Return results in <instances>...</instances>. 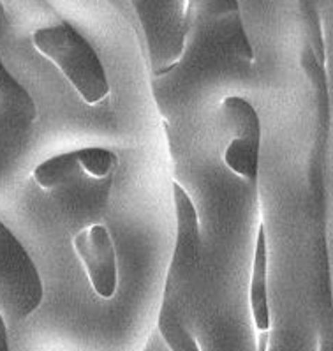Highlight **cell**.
Instances as JSON below:
<instances>
[{
  "label": "cell",
  "mask_w": 333,
  "mask_h": 351,
  "mask_svg": "<svg viewBox=\"0 0 333 351\" xmlns=\"http://www.w3.org/2000/svg\"><path fill=\"white\" fill-rule=\"evenodd\" d=\"M177 215V239L166 276L156 332L169 350H199L189 330L190 304L201 263V233L193 199L178 182H173Z\"/></svg>",
  "instance_id": "obj_1"
},
{
  "label": "cell",
  "mask_w": 333,
  "mask_h": 351,
  "mask_svg": "<svg viewBox=\"0 0 333 351\" xmlns=\"http://www.w3.org/2000/svg\"><path fill=\"white\" fill-rule=\"evenodd\" d=\"M45 286L29 249L0 219V350L11 348V334L42 304Z\"/></svg>",
  "instance_id": "obj_2"
},
{
  "label": "cell",
  "mask_w": 333,
  "mask_h": 351,
  "mask_svg": "<svg viewBox=\"0 0 333 351\" xmlns=\"http://www.w3.org/2000/svg\"><path fill=\"white\" fill-rule=\"evenodd\" d=\"M30 45L60 71L86 104L94 106L106 99L110 82L103 62L69 21H55L32 30Z\"/></svg>",
  "instance_id": "obj_3"
},
{
  "label": "cell",
  "mask_w": 333,
  "mask_h": 351,
  "mask_svg": "<svg viewBox=\"0 0 333 351\" xmlns=\"http://www.w3.org/2000/svg\"><path fill=\"white\" fill-rule=\"evenodd\" d=\"M215 122L222 162L236 177L254 182L261 147V124L256 108L243 97L230 95L219 106Z\"/></svg>",
  "instance_id": "obj_4"
},
{
  "label": "cell",
  "mask_w": 333,
  "mask_h": 351,
  "mask_svg": "<svg viewBox=\"0 0 333 351\" xmlns=\"http://www.w3.org/2000/svg\"><path fill=\"white\" fill-rule=\"evenodd\" d=\"M153 55H162V71H169L189 38L185 11L187 0H129Z\"/></svg>",
  "instance_id": "obj_5"
},
{
  "label": "cell",
  "mask_w": 333,
  "mask_h": 351,
  "mask_svg": "<svg viewBox=\"0 0 333 351\" xmlns=\"http://www.w3.org/2000/svg\"><path fill=\"white\" fill-rule=\"evenodd\" d=\"M76 256L83 263L95 295L115 297L119 286V265L111 233L104 224H90L73 239Z\"/></svg>",
  "instance_id": "obj_6"
},
{
  "label": "cell",
  "mask_w": 333,
  "mask_h": 351,
  "mask_svg": "<svg viewBox=\"0 0 333 351\" xmlns=\"http://www.w3.org/2000/svg\"><path fill=\"white\" fill-rule=\"evenodd\" d=\"M4 13L0 2V21ZM36 119L37 104L32 92L12 73L0 51V154H4L2 145L18 143Z\"/></svg>",
  "instance_id": "obj_7"
},
{
  "label": "cell",
  "mask_w": 333,
  "mask_h": 351,
  "mask_svg": "<svg viewBox=\"0 0 333 351\" xmlns=\"http://www.w3.org/2000/svg\"><path fill=\"white\" fill-rule=\"evenodd\" d=\"M268 247H267V233H264V223L259 221L258 239H256L254 260H252L251 286H249V304L254 325L261 334L270 332L271 314L270 302H268Z\"/></svg>",
  "instance_id": "obj_8"
},
{
  "label": "cell",
  "mask_w": 333,
  "mask_h": 351,
  "mask_svg": "<svg viewBox=\"0 0 333 351\" xmlns=\"http://www.w3.org/2000/svg\"><path fill=\"white\" fill-rule=\"evenodd\" d=\"M79 162L85 173L99 184H111L113 173L119 166V157L115 152L103 147H86L78 150Z\"/></svg>",
  "instance_id": "obj_9"
}]
</instances>
